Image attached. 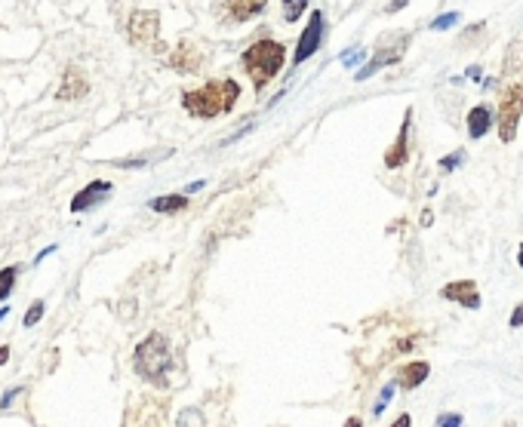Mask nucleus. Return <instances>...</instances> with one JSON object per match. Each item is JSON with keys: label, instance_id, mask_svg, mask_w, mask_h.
I'll return each mask as SVG.
<instances>
[{"label": "nucleus", "instance_id": "nucleus-1", "mask_svg": "<svg viewBox=\"0 0 523 427\" xmlns=\"http://www.w3.org/2000/svg\"><path fill=\"white\" fill-rule=\"evenodd\" d=\"M237 99H240V83L231 77H216L197 90H185L182 108H185V114H191L197 120H213L219 114H228L237 105Z\"/></svg>", "mask_w": 523, "mask_h": 427}, {"label": "nucleus", "instance_id": "nucleus-2", "mask_svg": "<svg viewBox=\"0 0 523 427\" xmlns=\"http://www.w3.org/2000/svg\"><path fill=\"white\" fill-rule=\"evenodd\" d=\"M240 65H244V71L250 74V80H253V90L256 93H262L268 83L284 71V65H287V50H284V44H277V40H271V37H262V40H256V44H250L247 50H244V56H240Z\"/></svg>", "mask_w": 523, "mask_h": 427}, {"label": "nucleus", "instance_id": "nucleus-3", "mask_svg": "<svg viewBox=\"0 0 523 427\" xmlns=\"http://www.w3.org/2000/svg\"><path fill=\"white\" fill-rule=\"evenodd\" d=\"M133 369H136L145 381H151V384H167V375L176 369L170 338L160 335V332L145 335L142 345H139L136 354H133Z\"/></svg>", "mask_w": 523, "mask_h": 427}, {"label": "nucleus", "instance_id": "nucleus-4", "mask_svg": "<svg viewBox=\"0 0 523 427\" xmlns=\"http://www.w3.org/2000/svg\"><path fill=\"white\" fill-rule=\"evenodd\" d=\"M523 117V80L511 83L499 99V139L511 145L517 139V123Z\"/></svg>", "mask_w": 523, "mask_h": 427}, {"label": "nucleus", "instance_id": "nucleus-5", "mask_svg": "<svg viewBox=\"0 0 523 427\" xmlns=\"http://www.w3.org/2000/svg\"><path fill=\"white\" fill-rule=\"evenodd\" d=\"M127 37H130V44L139 47V50L160 47V13L157 10H136L130 16Z\"/></svg>", "mask_w": 523, "mask_h": 427}, {"label": "nucleus", "instance_id": "nucleus-6", "mask_svg": "<svg viewBox=\"0 0 523 427\" xmlns=\"http://www.w3.org/2000/svg\"><path fill=\"white\" fill-rule=\"evenodd\" d=\"M320 44H324V13L314 10V13L308 16V25H305L302 34H299V44H296V53H293V65L308 62V59L320 50Z\"/></svg>", "mask_w": 523, "mask_h": 427}, {"label": "nucleus", "instance_id": "nucleus-7", "mask_svg": "<svg viewBox=\"0 0 523 427\" xmlns=\"http://www.w3.org/2000/svg\"><path fill=\"white\" fill-rule=\"evenodd\" d=\"M410 126H413V108H407L404 123H400V133H397V139H394V142H391V148L385 151V166H388V169H400V166H407V160H410Z\"/></svg>", "mask_w": 523, "mask_h": 427}, {"label": "nucleus", "instance_id": "nucleus-8", "mask_svg": "<svg viewBox=\"0 0 523 427\" xmlns=\"http://www.w3.org/2000/svg\"><path fill=\"white\" fill-rule=\"evenodd\" d=\"M407 47H410V37L404 34V37H400L397 40V44L394 47H385V50H379L364 68H360L357 71V77L354 80H367V77H373L376 71H382V68H388V65H394V62H400V59H404V53H407Z\"/></svg>", "mask_w": 523, "mask_h": 427}, {"label": "nucleus", "instance_id": "nucleus-9", "mask_svg": "<svg viewBox=\"0 0 523 427\" xmlns=\"http://www.w3.org/2000/svg\"><path fill=\"white\" fill-rule=\"evenodd\" d=\"M440 298H447V302H456L468 311H477L480 308V292H477V283L474 280H456V283H447L440 289Z\"/></svg>", "mask_w": 523, "mask_h": 427}, {"label": "nucleus", "instance_id": "nucleus-10", "mask_svg": "<svg viewBox=\"0 0 523 427\" xmlns=\"http://www.w3.org/2000/svg\"><path fill=\"white\" fill-rule=\"evenodd\" d=\"M170 62V68H176L179 74H194V71H200V65H204V53H200L191 40H182V44L173 50V56L167 59Z\"/></svg>", "mask_w": 523, "mask_h": 427}, {"label": "nucleus", "instance_id": "nucleus-11", "mask_svg": "<svg viewBox=\"0 0 523 427\" xmlns=\"http://www.w3.org/2000/svg\"><path fill=\"white\" fill-rule=\"evenodd\" d=\"M87 93H90L87 77L71 65V68L65 71V77H62V87L56 90V99H59V102H77V99H84Z\"/></svg>", "mask_w": 523, "mask_h": 427}, {"label": "nucleus", "instance_id": "nucleus-12", "mask_svg": "<svg viewBox=\"0 0 523 427\" xmlns=\"http://www.w3.org/2000/svg\"><path fill=\"white\" fill-rule=\"evenodd\" d=\"M268 0H225V19L228 22H250L262 16Z\"/></svg>", "mask_w": 523, "mask_h": 427}, {"label": "nucleus", "instance_id": "nucleus-13", "mask_svg": "<svg viewBox=\"0 0 523 427\" xmlns=\"http://www.w3.org/2000/svg\"><path fill=\"white\" fill-rule=\"evenodd\" d=\"M111 194V182H102V179H96V182H90L84 191H80L74 200H71V212H87V209H93L102 197H108Z\"/></svg>", "mask_w": 523, "mask_h": 427}, {"label": "nucleus", "instance_id": "nucleus-14", "mask_svg": "<svg viewBox=\"0 0 523 427\" xmlns=\"http://www.w3.org/2000/svg\"><path fill=\"white\" fill-rule=\"evenodd\" d=\"M428 375H431L428 363H407V366L397 369L394 384H397V388H404V391H416L422 381H428Z\"/></svg>", "mask_w": 523, "mask_h": 427}, {"label": "nucleus", "instance_id": "nucleus-15", "mask_svg": "<svg viewBox=\"0 0 523 427\" xmlns=\"http://www.w3.org/2000/svg\"><path fill=\"white\" fill-rule=\"evenodd\" d=\"M493 130V111L487 105H474L468 111V136L471 139H484Z\"/></svg>", "mask_w": 523, "mask_h": 427}, {"label": "nucleus", "instance_id": "nucleus-16", "mask_svg": "<svg viewBox=\"0 0 523 427\" xmlns=\"http://www.w3.org/2000/svg\"><path fill=\"white\" fill-rule=\"evenodd\" d=\"M188 206V197L185 194H167V197H157V200H151V209L154 212H179V209H185Z\"/></svg>", "mask_w": 523, "mask_h": 427}, {"label": "nucleus", "instance_id": "nucleus-17", "mask_svg": "<svg viewBox=\"0 0 523 427\" xmlns=\"http://www.w3.org/2000/svg\"><path fill=\"white\" fill-rule=\"evenodd\" d=\"M16 277H19V268H16V265H10V268L0 271V302H4V298H10V292H13V286H16Z\"/></svg>", "mask_w": 523, "mask_h": 427}, {"label": "nucleus", "instance_id": "nucleus-18", "mask_svg": "<svg viewBox=\"0 0 523 427\" xmlns=\"http://www.w3.org/2000/svg\"><path fill=\"white\" fill-rule=\"evenodd\" d=\"M308 4H311V0H284V19L287 22H299L305 16Z\"/></svg>", "mask_w": 523, "mask_h": 427}, {"label": "nucleus", "instance_id": "nucleus-19", "mask_svg": "<svg viewBox=\"0 0 523 427\" xmlns=\"http://www.w3.org/2000/svg\"><path fill=\"white\" fill-rule=\"evenodd\" d=\"M462 163H465V151L459 148V151H453L450 157L440 160V169H444V173H453V169H459Z\"/></svg>", "mask_w": 523, "mask_h": 427}, {"label": "nucleus", "instance_id": "nucleus-20", "mask_svg": "<svg viewBox=\"0 0 523 427\" xmlns=\"http://www.w3.org/2000/svg\"><path fill=\"white\" fill-rule=\"evenodd\" d=\"M459 22V13H444V16H437L434 22H431V28L434 31H447V28H453Z\"/></svg>", "mask_w": 523, "mask_h": 427}, {"label": "nucleus", "instance_id": "nucleus-21", "mask_svg": "<svg viewBox=\"0 0 523 427\" xmlns=\"http://www.w3.org/2000/svg\"><path fill=\"white\" fill-rule=\"evenodd\" d=\"M44 311H47V305H44V302H34V305L28 308V314H25V326H37V323H40V317H44Z\"/></svg>", "mask_w": 523, "mask_h": 427}, {"label": "nucleus", "instance_id": "nucleus-22", "mask_svg": "<svg viewBox=\"0 0 523 427\" xmlns=\"http://www.w3.org/2000/svg\"><path fill=\"white\" fill-rule=\"evenodd\" d=\"M394 388H397V384H385V391L379 394V403L373 406V415H382V412H385V406L391 403V394H394Z\"/></svg>", "mask_w": 523, "mask_h": 427}, {"label": "nucleus", "instance_id": "nucleus-23", "mask_svg": "<svg viewBox=\"0 0 523 427\" xmlns=\"http://www.w3.org/2000/svg\"><path fill=\"white\" fill-rule=\"evenodd\" d=\"M462 421L465 418L459 412H444V415L437 418V427H462Z\"/></svg>", "mask_w": 523, "mask_h": 427}, {"label": "nucleus", "instance_id": "nucleus-24", "mask_svg": "<svg viewBox=\"0 0 523 427\" xmlns=\"http://www.w3.org/2000/svg\"><path fill=\"white\" fill-rule=\"evenodd\" d=\"M508 323H511V329H520V326H523V302L511 311V320H508Z\"/></svg>", "mask_w": 523, "mask_h": 427}, {"label": "nucleus", "instance_id": "nucleus-25", "mask_svg": "<svg viewBox=\"0 0 523 427\" xmlns=\"http://www.w3.org/2000/svg\"><path fill=\"white\" fill-rule=\"evenodd\" d=\"M19 394H22V388H13V391H7L4 397H0V409H10V403H13V400H16Z\"/></svg>", "mask_w": 523, "mask_h": 427}, {"label": "nucleus", "instance_id": "nucleus-26", "mask_svg": "<svg viewBox=\"0 0 523 427\" xmlns=\"http://www.w3.org/2000/svg\"><path fill=\"white\" fill-rule=\"evenodd\" d=\"M388 427H413V418H410V415H400V418H397L394 424H388Z\"/></svg>", "mask_w": 523, "mask_h": 427}, {"label": "nucleus", "instance_id": "nucleus-27", "mask_svg": "<svg viewBox=\"0 0 523 427\" xmlns=\"http://www.w3.org/2000/svg\"><path fill=\"white\" fill-rule=\"evenodd\" d=\"M407 7V0H391V7H388V13H397V10H404Z\"/></svg>", "mask_w": 523, "mask_h": 427}, {"label": "nucleus", "instance_id": "nucleus-28", "mask_svg": "<svg viewBox=\"0 0 523 427\" xmlns=\"http://www.w3.org/2000/svg\"><path fill=\"white\" fill-rule=\"evenodd\" d=\"M357 59H364V53H360V50H354V53H351V56H345L342 62H345V65H354Z\"/></svg>", "mask_w": 523, "mask_h": 427}, {"label": "nucleus", "instance_id": "nucleus-29", "mask_svg": "<svg viewBox=\"0 0 523 427\" xmlns=\"http://www.w3.org/2000/svg\"><path fill=\"white\" fill-rule=\"evenodd\" d=\"M7 360H10V348L4 345V348H0V366H4Z\"/></svg>", "mask_w": 523, "mask_h": 427}, {"label": "nucleus", "instance_id": "nucleus-30", "mask_svg": "<svg viewBox=\"0 0 523 427\" xmlns=\"http://www.w3.org/2000/svg\"><path fill=\"white\" fill-rule=\"evenodd\" d=\"M477 74H480V68H477V65H471V68H468V77H471V80H480Z\"/></svg>", "mask_w": 523, "mask_h": 427}, {"label": "nucleus", "instance_id": "nucleus-31", "mask_svg": "<svg viewBox=\"0 0 523 427\" xmlns=\"http://www.w3.org/2000/svg\"><path fill=\"white\" fill-rule=\"evenodd\" d=\"M200 188H204V182H191V185H188V194H194V191H200Z\"/></svg>", "mask_w": 523, "mask_h": 427}, {"label": "nucleus", "instance_id": "nucleus-32", "mask_svg": "<svg viewBox=\"0 0 523 427\" xmlns=\"http://www.w3.org/2000/svg\"><path fill=\"white\" fill-rule=\"evenodd\" d=\"M517 265H520V271H523V246L517 249Z\"/></svg>", "mask_w": 523, "mask_h": 427}, {"label": "nucleus", "instance_id": "nucleus-33", "mask_svg": "<svg viewBox=\"0 0 523 427\" xmlns=\"http://www.w3.org/2000/svg\"><path fill=\"white\" fill-rule=\"evenodd\" d=\"M345 427H360V418H348V424Z\"/></svg>", "mask_w": 523, "mask_h": 427}, {"label": "nucleus", "instance_id": "nucleus-34", "mask_svg": "<svg viewBox=\"0 0 523 427\" xmlns=\"http://www.w3.org/2000/svg\"><path fill=\"white\" fill-rule=\"evenodd\" d=\"M7 314H10V308H7V305H4V308H0V320H4V317H7Z\"/></svg>", "mask_w": 523, "mask_h": 427}, {"label": "nucleus", "instance_id": "nucleus-35", "mask_svg": "<svg viewBox=\"0 0 523 427\" xmlns=\"http://www.w3.org/2000/svg\"><path fill=\"white\" fill-rule=\"evenodd\" d=\"M502 427H514V424H502Z\"/></svg>", "mask_w": 523, "mask_h": 427}]
</instances>
